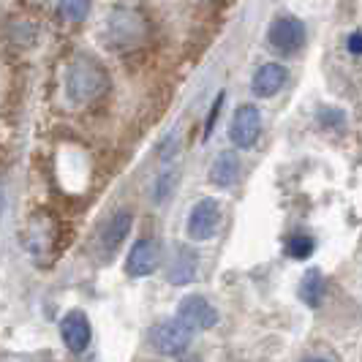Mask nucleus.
Returning a JSON list of instances; mask_svg holds the SVG:
<instances>
[{
  "mask_svg": "<svg viewBox=\"0 0 362 362\" xmlns=\"http://www.w3.org/2000/svg\"><path fill=\"white\" fill-rule=\"evenodd\" d=\"M150 33H153L150 19L136 6H117L109 11L104 22V41L117 52H128L147 44Z\"/></svg>",
  "mask_w": 362,
  "mask_h": 362,
  "instance_id": "obj_1",
  "label": "nucleus"
},
{
  "mask_svg": "<svg viewBox=\"0 0 362 362\" xmlns=\"http://www.w3.org/2000/svg\"><path fill=\"white\" fill-rule=\"evenodd\" d=\"M66 90L74 104H93L109 90V74L93 57H74L66 74Z\"/></svg>",
  "mask_w": 362,
  "mask_h": 362,
  "instance_id": "obj_2",
  "label": "nucleus"
},
{
  "mask_svg": "<svg viewBox=\"0 0 362 362\" xmlns=\"http://www.w3.org/2000/svg\"><path fill=\"white\" fill-rule=\"evenodd\" d=\"M194 341V329L180 322V319H166L150 327L147 332V344L153 346L163 357H180L182 351Z\"/></svg>",
  "mask_w": 362,
  "mask_h": 362,
  "instance_id": "obj_3",
  "label": "nucleus"
},
{
  "mask_svg": "<svg viewBox=\"0 0 362 362\" xmlns=\"http://www.w3.org/2000/svg\"><path fill=\"white\" fill-rule=\"evenodd\" d=\"M305 36H308V33H305L303 19L284 14V17L272 19L270 30H267V44H270V49H275L278 54L289 57V54H297L305 47Z\"/></svg>",
  "mask_w": 362,
  "mask_h": 362,
  "instance_id": "obj_4",
  "label": "nucleus"
},
{
  "mask_svg": "<svg viewBox=\"0 0 362 362\" xmlns=\"http://www.w3.org/2000/svg\"><path fill=\"white\" fill-rule=\"evenodd\" d=\"M131 226H134V216L128 210H117V213H112L104 221V226L98 229V237H95L101 259H112V256L120 251V245L131 235Z\"/></svg>",
  "mask_w": 362,
  "mask_h": 362,
  "instance_id": "obj_5",
  "label": "nucleus"
},
{
  "mask_svg": "<svg viewBox=\"0 0 362 362\" xmlns=\"http://www.w3.org/2000/svg\"><path fill=\"white\" fill-rule=\"evenodd\" d=\"M218 226H221V204L207 197V199H199L194 207H191L188 223H185V232H188L191 240L204 243V240L216 237Z\"/></svg>",
  "mask_w": 362,
  "mask_h": 362,
  "instance_id": "obj_6",
  "label": "nucleus"
},
{
  "mask_svg": "<svg viewBox=\"0 0 362 362\" xmlns=\"http://www.w3.org/2000/svg\"><path fill=\"white\" fill-rule=\"evenodd\" d=\"M262 136V112L254 104H243L232 117L229 126V139L240 150H251Z\"/></svg>",
  "mask_w": 362,
  "mask_h": 362,
  "instance_id": "obj_7",
  "label": "nucleus"
},
{
  "mask_svg": "<svg viewBox=\"0 0 362 362\" xmlns=\"http://www.w3.org/2000/svg\"><path fill=\"white\" fill-rule=\"evenodd\" d=\"M161 267V245L153 237H142L131 245L126 256V272L131 278H147Z\"/></svg>",
  "mask_w": 362,
  "mask_h": 362,
  "instance_id": "obj_8",
  "label": "nucleus"
},
{
  "mask_svg": "<svg viewBox=\"0 0 362 362\" xmlns=\"http://www.w3.org/2000/svg\"><path fill=\"white\" fill-rule=\"evenodd\" d=\"M60 338H63L66 349L74 351V354L88 351V346H90V341H93L90 319H88L82 310H69V313L63 316V322H60Z\"/></svg>",
  "mask_w": 362,
  "mask_h": 362,
  "instance_id": "obj_9",
  "label": "nucleus"
},
{
  "mask_svg": "<svg viewBox=\"0 0 362 362\" xmlns=\"http://www.w3.org/2000/svg\"><path fill=\"white\" fill-rule=\"evenodd\" d=\"M177 319L185 322L191 329H210V327L218 325V310L210 300H204L199 294H191L185 297L180 305H177Z\"/></svg>",
  "mask_w": 362,
  "mask_h": 362,
  "instance_id": "obj_10",
  "label": "nucleus"
},
{
  "mask_svg": "<svg viewBox=\"0 0 362 362\" xmlns=\"http://www.w3.org/2000/svg\"><path fill=\"white\" fill-rule=\"evenodd\" d=\"M289 82V71L281 63H264L251 79V90L256 98H272L284 90V85Z\"/></svg>",
  "mask_w": 362,
  "mask_h": 362,
  "instance_id": "obj_11",
  "label": "nucleus"
},
{
  "mask_svg": "<svg viewBox=\"0 0 362 362\" xmlns=\"http://www.w3.org/2000/svg\"><path fill=\"white\" fill-rule=\"evenodd\" d=\"M54 218L49 216H36L30 221V232L25 235V245L28 251H33L36 256H49L54 251Z\"/></svg>",
  "mask_w": 362,
  "mask_h": 362,
  "instance_id": "obj_12",
  "label": "nucleus"
},
{
  "mask_svg": "<svg viewBox=\"0 0 362 362\" xmlns=\"http://www.w3.org/2000/svg\"><path fill=\"white\" fill-rule=\"evenodd\" d=\"M199 272V256L197 251H188V248H177V254L172 256L169 267H166V281L172 286H185L197 278Z\"/></svg>",
  "mask_w": 362,
  "mask_h": 362,
  "instance_id": "obj_13",
  "label": "nucleus"
},
{
  "mask_svg": "<svg viewBox=\"0 0 362 362\" xmlns=\"http://www.w3.org/2000/svg\"><path fill=\"white\" fill-rule=\"evenodd\" d=\"M237 180H240V158L232 150L218 153L213 166H210V182L218 188H232Z\"/></svg>",
  "mask_w": 362,
  "mask_h": 362,
  "instance_id": "obj_14",
  "label": "nucleus"
},
{
  "mask_svg": "<svg viewBox=\"0 0 362 362\" xmlns=\"http://www.w3.org/2000/svg\"><path fill=\"white\" fill-rule=\"evenodd\" d=\"M300 300L308 308H319L325 300V275L322 270H308L300 281Z\"/></svg>",
  "mask_w": 362,
  "mask_h": 362,
  "instance_id": "obj_15",
  "label": "nucleus"
},
{
  "mask_svg": "<svg viewBox=\"0 0 362 362\" xmlns=\"http://www.w3.org/2000/svg\"><path fill=\"white\" fill-rule=\"evenodd\" d=\"M180 169L177 166H166L161 175L156 177L153 182V202L156 204H163V202H169L175 197V191H177V185H180Z\"/></svg>",
  "mask_w": 362,
  "mask_h": 362,
  "instance_id": "obj_16",
  "label": "nucleus"
},
{
  "mask_svg": "<svg viewBox=\"0 0 362 362\" xmlns=\"http://www.w3.org/2000/svg\"><path fill=\"white\" fill-rule=\"evenodd\" d=\"M313 248H316V243H313V237L305 235V232H294V235L286 237V245H284V251L289 259L294 262H305L308 256H313Z\"/></svg>",
  "mask_w": 362,
  "mask_h": 362,
  "instance_id": "obj_17",
  "label": "nucleus"
},
{
  "mask_svg": "<svg viewBox=\"0 0 362 362\" xmlns=\"http://www.w3.org/2000/svg\"><path fill=\"white\" fill-rule=\"evenodd\" d=\"M57 11L66 22H82L90 14V0H57Z\"/></svg>",
  "mask_w": 362,
  "mask_h": 362,
  "instance_id": "obj_18",
  "label": "nucleus"
},
{
  "mask_svg": "<svg viewBox=\"0 0 362 362\" xmlns=\"http://www.w3.org/2000/svg\"><path fill=\"white\" fill-rule=\"evenodd\" d=\"M316 123L325 128H341L344 126V115H341L338 109L322 107L319 112H316Z\"/></svg>",
  "mask_w": 362,
  "mask_h": 362,
  "instance_id": "obj_19",
  "label": "nucleus"
},
{
  "mask_svg": "<svg viewBox=\"0 0 362 362\" xmlns=\"http://www.w3.org/2000/svg\"><path fill=\"white\" fill-rule=\"evenodd\" d=\"M223 93H218L216 101H213V109H210V115H207V120H204V139H210V134H213V128H216V120L218 115H221V107H223Z\"/></svg>",
  "mask_w": 362,
  "mask_h": 362,
  "instance_id": "obj_20",
  "label": "nucleus"
},
{
  "mask_svg": "<svg viewBox=\"0 0 362 362\" xmlns=\"http://www.w3.org/2000/svg\"><path fill=\"white\" fill-rule=\"evenodd\" d=\"M349 52L362 54V33H354V36L349 38Z\"/></svg>",
  "mask_w": 362,
  "mask_h": 362,
  "instance_id": "obj_21",
  "label": "nucleus"
},
{
  "mask_svg": "<svg viewBox=\"0 0 362 362\" xmlns=\"http://www.w3.org/2000/svg\"><path fill=\"white\" fill-rule=\"evenodd\" d=\"M3 207H6V188H3V182H0V216H3Z\"/></svg>",
  "mask_w": 362,
  "mask_h": 362,
  "instance_id": "obj_22",
  "label": "nucleus"
}]
</instances>
